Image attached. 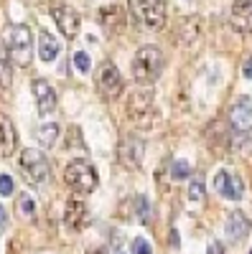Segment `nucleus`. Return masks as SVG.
<instances>
[{
	"label": "nucleus",
	"mask_w": 252,
	"mask_h": 254,
	"mask_svg": "<svg viewBox=\"0 0 252 254\" xmlns=\"http://www.w3.org/2000/svg\"><path fill=\"white\" fill-rule=\"evenodd\" d=\"M128 112H130V117L135 120V125H140V127H151V125H153V117H156L153 92H148V89L135 92V94L130 97Z\"/></svg>",
	"instance_id": "6"
},
{
	"label": "nucleus",
	"mask_w": 252,
	"mask_h": 254,
	"mask_svg": "<svg viewBox=\"0 0 252 254\" xmlns=\"http://www.w3.org/2000/svg\"><path fill=\"white\" fill-rule=\"evenodd\" d=\"M168 176H171L173 181H183L191 176V165H188L186 160H173L171 163V171H168Z\"/></svg>",
	"instance_id": "19"
},
{
	"label": "nucleus",
	"mask_w": 252,
	"mask_h": 254,
	"mask_svg": "<svg viewBox=\"0 0 252 254\" xmlns=\"http://www.w3.org/2000/svg\"><path fill=\"white\" fill-rule=\"evenodd\" d=\"M59 51H61L59 38L54 33H49V31H41V36H38V56H41V61H54L59 56Z\"/></svg>",
	"instance_id": "17"
},
{
	"label": "nucleus",
	"mask_w": 252,
	"mask_h": 254,
	"mask_svg": "<svg viewBox=\"0 0 252 254\" xmlns=\"http://www.w3.org/2000/svg\"><path fill=\"white\" fill-rule=\"evenodd\" d=\"M166 66V56L158 46H143L133 59V79L138 84H153Z\"/></svg>",
	"instance_id": "1"
},
{
	"label": "nucleus",
	"mask_w": 252,
	"mask_h": 254,
	"mask_svg": "<svg viewBox=\"0 0 252 254\" xmlns=\"http://www.w3.org/2000/svg\"><path fill=\"white\" fill-rule=\"evenodd\" d=\"M171 244L178 249V234H176V231H171Z\"/></svg>",
	"instance_id": "29"
},
{
	"label": "nucleus",
	"mask_w": 252,
	"mask_h": 254,
	"mask_svg": "<svg viewBox=\"0 0 252 254\" xmlns=\"http://www.w3.org/2000/svg\"><path fill=\"white\" fill-rule=\"evenodd\" d=\"M51 15H54V20H56L59 31L64 33L69 41L77 38V33H79V15H77L74 8H69V5H64V3H56V5L51 8Z\"/></svg>",
	"instance_id": "9"
},
{
	"label": "nucleus",
	"mask_w": 252,
	"mask_h": 254,
	"mask_svg": "<svg viewBox=\"0 0 252 254\" xmlns=\"http://www.w3.org/2000/svg\"><path fill=\"white\" fill-rule=\"evenodd\" d=\"M5 226H8V214H5V208L0 206V234L5 231Z\"/></svg>",
	"instance_id": "27"
},
{
	"label": "nucleus",
	"mask_w": 252,
	"mask_h": 254,
	"mask_svg": "<svg viewBox=\"0 0 252 254\" xmlns=\"http://www.w3.org/2000/svg\"><path fill=\"white\" fill-rule=\"evenodd\" d=\"M13 188H15V186H13V178H10V176H5V173L0 176V196H10Z\"/></svg>",
	"instance_id": "24"
},
{
	"label": "nucleus",
	"mask_w": 252,
	"mask_h": 254,
	"mask_svg": "<svg viewBox=\"0 0 252 254\" xmlns=\"http://www.w3.org/2000/svg\"><path fill=\"white\" fill-rule=\"evenodd\" d=\"M133 254H153V249H151V244L145 242L143 237H138V239L133 242Z\"/></svg>",
	"instance_id": "23"
},
{
	"label": "nucleus",
	"mask_w": 252,
	"mask_h": 254,
	"mask_svg": "<svg viewBox=\"0 0 252 254\" xmlns=\"http://www.w3.org/2000/svg\"><path fill=\"white\" fill-rule=\"evenodd\" d=\"M18 211H20L23 216H33L36 203H33V198H31L28 193H23V196H20V201H18Z\"/></svg>",
	"instance_id": "22"
},
{
	"label": "nucleus",
	"mask_w": 252,
	"mask_h": 254,
	"mask_svg": "<svg viewBox=\"0 0 252 254\" xmlns=\"http://www.w3.org/2000/svg\"><path fill=\"white\" fill-rule=\"evenodd\" d=\"M214 188L219 190V193L229 201H240L242 193H245V183L242 178L232 176V173H227V171H219L217 178H214Z\"/></svg>",
	"instance_id": "12"
},
{
	"label": "nucleus",
	"mask_w": 252,
	"mask_h": 254,
	"mask_svg": "<svg viewBox=\"0 0 252 254\" xmlns=\"http://www.w3.org/2000/svg\"><path fill=\"white\" fill-rule=\"evenodd\" d=\"M33 94H36V104H38V112L41 115H49L56 110V89L46 79H36L33 81Z\"/></svg>",
	"instance_id": "13"
},
{
	"label": "nucleus",
	"mask_w": 252,
	"mask_h": 254,
	"mask_svg": "<svg viewBox=\"0 0 252 254\" xmlns=\"http://www.w3.org/2000/svg\"><path fill=\"white\" fill-rule=\"evenodd\" d=\"M188 198L191 201H204V178L201 176H194L191 178V186H188Z\"/></svg>",
	"instance_id": "20"
},
{
	"label": "nucleus",
	"mask_w": 252,
	"mask_h": 254,
	"mask_svg": "<svg viewBox=\"0 0 252 254\" xmlns=\"http://www.w3.org/2000/svg\"><path fill=\"white\" fill-rule=\"evenodd\" d=\"M64 181L67 186L74 190V193H92V190L97 188L99 178H97V171H94V165L89 160H84V158H74L69 165H67V171H64Z\"/></svg>",
	"instance_id": "3"
},
{
	"label": "nucleus",
	"mask_w": 252,
	"mask_h": 254,
	"mask_svg": "<svg viewBox=\"0 0 252 254\" xmlns=\"http://www.w3.org/2000/svg\"><path fill=\"white\" fill-rule=\"evenodd\" d=\"M229 26L237 33H252V0H235L229 10Z\"/></svg>",
	"instance_id": "11"
},
{
	"label": "nucleus",
	"mask_w": 252,
	"mask_h": 254,
	"mask_svg": "<svg viewBox=\"0 0 252 254\" xmlns=\"http://www.w3.org/2000/svg\"><path fill=\"white\" fill-rule=\"evenodd\" d=\"M56 137H59V125H54V122L41 125V130H38V142L41 145H44V147H54Z\"/></svg>",
	"instance_id": "18"
},
{
	"label": "nucleus",
	"mask_w": 252,
	"mask_h": 254,
	"mask_svg": "<svg viewBox=\"0 0 252 254\" xmlns=\"http://www.w3.org/2000/svg\"><path fill=\"white\" fill-rule=\"evenodd\" d=\"M97 89H99V94L104 99H115V97L122 94V76H120L115 64L104 61L99 66V71H97Z\"/></svg>",
	"instance_id": "7"
},
{
	"label": "nucleus",
	"mask_w": 252,
	"mask_h": 254,
	"mask_svg": "<svg viewBox=\"0 0 252 254\" xmlns=\"http://www.w3.org/2000/svg\"><path fill=\"white\" fill-rule=\"evenodd\" d=\"M242 74L247 76V79H252V56L245 61V66H242Z\"/></svg>",
	"instance_id": "28"
},
{
	"label": "nucleus",
	"mask_w": 252,
	"mask_h": 254,
	"mask_svg": "<svg viewBox=\"0 0 252 254\" xmlns=\"http://www.w3.org/2000/svg\"><path fill=\"white\" fill-rule=\"evenodd\" d=\"M130 15L143 28L158 31L166 26V0H128Z\"/></svg>",
	"instance_id": "4"
},
{
	"label": "nucleus",
	"mask_w": 252,
	"mask_h": 254,
	"mask_svg": "<svg viewBox=\"0 0 252 254\" xmlns=\"http://www.w3.org/2000/svg\"><path fill=\"white\" fill-rule=\"evenodd\" d=\"M115 254H125V252H122V249H117V252H115Z\"/></svg>",
	"instance_id": "31"
},
{
	"label": "nucleus",
	"mask_w": 252,
	"mask_h": 254,
	"mask_svg": "<svg viewBox=\"0 0 252 254\" xmlns=\"http://www.w3.org/2000/svg\"><path fill=\"white\" fill-rule=\"evenodd\" d=\"M250 254H252V252H250Z\"/></svg>",
	"instance_id": "32"
},
{
	"label": "nucleus",
	"mask_w": 252,
	"mask_h": 254,
	"mask_svg": "<svg viewBox=\"0 0 252 254\" xmlns=\"http://www.w3.org/2000/svg\"><path fill=\"white\" fill-rule=\"evenodd\" d=\"M15 142H18V137H15V127H13L10 117L0 115V155H3V158L13 155Z\"/></svg>",
	"instance_id": "15"
},
{
	"label": "nucleus",
	"mask_w": 252,
	"mask_h": 254,
	"mask_svg": "<svg viewBox=\"0 0 252 254\" xmlns=\"http://www.w3.org/2000/svg\"><path fill=\"white\" fill-rule=\"evenodd\" d=\"M229 122H232V127L240 132L250 130L252 127V97L242 94V97L235 99L232 110H229Z\"/></svg>",
	"instance_id": "10"
},
{
	"label": "nucleus",
	"mask_w": 252,
	"mask_h": 254,
	"mask_svg": "<svg viewBox=\"0 0 252 254\" xmlns=\"http://www.w3.org/2000/svg\"><path fill=\"white\" fill-rule=\"evenodd\" d=\"M138 203H140V219H143L145 224H148V221L153 219V211L148 208V201H145V198L140 196V198H138Z\"/></svg>",
	"instance_id": "25"
},
{
	"label": "nucleus",
	"mask_w": 252,
	"mask_h": 254,
	"mask_svg": "<svg viewBox=\"0 0 252 254\" xmlns=\"http://www.w3.org/2000/svg\"><path fill=\"white\" fill-rule=\"evenodd\" d=\"M143 153H145V145H143V140L140 137H135V135H128V137H122L120 140V147H117V155H120V163L125 165V168H140V163H143Z\"/></svg>",
	"instance_id": "8"
},
{
	"label": "nucleus",
	"mask_w": 252,
	"mask_h": 254,
	"mask_svg": "<svg viewBox=\"0 0 252 254\" xmlns=\"http://www.w3.org/2000/svg\"><path fill=\"white\" fill-rule=\"evenodd\" d=\"M5 49L18 66H28L33 59V33L28 26L15 23L5 31Z\"/></svg>",
	"instance_id": "2"
},
{
	"label": "nucleus",
	"mask_w": 252,
	"mask_h": 254,
	"mask_svg": "<svg viewBox=\"0 0 252 254\" xmlns=\"http://www.w3.org/2000/svg\"><path fill=\"white\" fill-rule=\"evenodd\" d=\"M206 254H224V247L219 242H212V244H209V249H206Z\"/></svg>",
	"instance_id": "26"
},
{
	"label": "nucleus",
	"mask_w": 252,
	"mask_h": 254,
	"mask_svg": "<svg viewBox=\"0 0 252 254\" xmlns=\"http://www.w3.org/2000/svg\"><path fill=\"white\" fill-rule=\"evenodd\" d=\"M87 219H89V214H87V206H84V201H79V198L67 201V208H64V224H67L72 231L84 229V226H87Z\"/></svg>",
	"instance_id": "14"
},
{
	"label": "nucleus",
	"mask_w": 252,
	"mask_h": 254,
	"mask_svg": "<svg viewBox=\"0 0 252 254\" xmlns=\"http://www.w3.org/2000/svg\"><path fill=\"white\" fill-rule=\"evenodd\" d=\"M18 165H20V171H23V176H26L31 183H36V186L46 183V178L51 176L49 158L41 153V150H36V147H26V150L20 153Z\"/></svg>",
	"instance_id": "5"
},
{
	"label": "nucleus",
	"mask_w": 252,
	"mask_h": 254,
	"mask_svg": "<svg viewBox=\"0 0 252 254\" xmlns=\"http://www.w3.org/2000/svg\"><path fill=\"white\" fill-rule=\"evenodd\" d=\"M87 254H107V252H104V249H99V247H94V249H89Z\"/></svg>",
	"instance_id": "30"
},
{
	"label": "nucleus",
	"mask_w": 252,
	"mask_h": 254,
	"mask_svg": "<svg viewBox=\"0 0 252 254\" xmlns=\"http://www.w3.org/2000/svg\"><path fill=\"white\" fill-rule=\"evenodd\" d=\"M247 231H250V221L247 216L242 214V211H232L227 219V239H232V242H242L247 237Z\"/></svg>",
	"instance_id": "16"
},
{
	"label": "nucleus",
	"mask_w": 252,
	"mask_h": 254,
	"mask_svg": "<svg viewBox=\"0 0 252 254\" xmlns=\"http://www.w3.org/2000/svg\"><path fill=\"white\" fill-rule=\"evenodd\" d=\"M74 66H77V71L87 74V71H89V66H92V61H89V54H84V51H77V54H74Z\"/></svg>",
	"instance_id": "21"
}]
</instances>
